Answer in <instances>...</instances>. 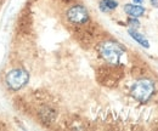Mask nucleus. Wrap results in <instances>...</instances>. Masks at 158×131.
Returning <instances> with one entry per match:
<instances>
[{
    "mask_svg": "<svg viewBox=\"0 0 158 131\" xmlns=\"http://www.w3.org/2000/svg\"><path fill=\"white\" fill-rule=\"evenodd\" d=\"M124 47L116 41H105L100 45V55L110 64H119L122 56L124 55Z\"/></svg>",
    "mask_w": 158,
    "mask_h": 131,
    "instance_id": "f257e3e1",
    "label": "nucleus"
},
{
    "mask_svg": "<svg viewBox=\"0 0 158 131\" xmlns=\"http://www.w3.org/2000/svg\"><path fill=\"white\" fill-rule=\"evenodd\" d=\"M128 33H129V35L133 38L136 43H139L141 46H143V47H146V49H148V47H150V43H148V40L143 37L142 34L138 33V32H136V29L130 28V29L128 31Z\"/></svg>",
    "mask_w": 158,
    "mask_h": 131,
    "instance_id": "423d86ee",
    "label": "nucleus"
},
{
    "mask_svg": "<svg viewBox=\"0 0 158 131\" xmlns=\"http://www.w3.org/2000/svg\"><path fill=\"white\" fill-rule=\"evenodd\" d=\"M151 1V5L153 7H158V0H150Z\"/></svg>",
    "mask_w": 158,
    "mask_h": 131,
    "instance_id": "1a4fd4ad",
    "label": "nucleus"
},
{
    "mask_svg": "<svg viewBox=\"0 0 158 131\" xmlns=\"http://www.w3.org/2000/svg\"><path fill=\"white\" fill-rule=\"evenodd\" d=\"M118 7V2L116 0H101L100 1V10L102 12H108Z\"/></svg>",
    "mask_w": 158,
    "mask_h": 131,
    "instance_id": "0eeeda50",
    "label": "nucleus"
},
{
    "mask_svg": "<svg viewBox=\"0 0 158 131\" xmlns=\"http://www.w3.org/2000/svg\"><path fill=\"white\" fill-rule=\"evenodd\" d=\"M124 11L130 17L139 18L145 14V7L140 6V5H134V4H127V5H124Z\"/></svg>",
    "mask_w": 158,
    "mask_h": 131,
    "instance_id": "39448f33",
    "label": "nucleus"
},
{
    "mask_svg": "<svg viewBox=\"0 0 158 131\" xmlns=\"http://www.w3.org/2000/svg\"><path fill=\"white\" fill-rule=\"evenodd\" d=\"M133 1H134L135 4H141V2L143 1V0H133Z\"/></svg>",
    "mask_w": 158,
    "mask_h": 131,
    "instance_id": "9d476101",
    "label": "nucleus"
},
{
    "mask_svg": "<svg viewBox=\"0 0 158 131\" xmlns=\"http://www.w3.org/2000/svg\"><path fill=\"white\" fill-rule=\"evenodd\" d=\"M28 80H29L28 72L22 68H15V69L10 71L5 78V83H6L7 88L12 91L21 90L24 85H27Z\"/></svg>",
    "mask_w": 158,
    "mask_h": 131,
    "instance_id": "7ed1b4c3",
    "label": "nucleus"
},
{
    "mask_svg": "<svg viewBox=\"0 0 158 131\" xmlns=\"http://www.w3.org/2000/svg\"><path fill=\"white\" fill-rule=\"evenodd\" d=\"M67 18L71 23L74 24H84L89 21V12L85 6L74 5L67 11Z\"/></svg>",
    "mask_w": 158,
    "mask_h": 131,
    "instance_id": "20e7f679",
    "label": "nucleus"
},
{
    "mask_svg": "<svg viewBox=\"0 0 158 131\" xmlns=\"http://www.w3.org/2000/svg\"><path fill=\"white\" fill-rule=\"evenodd\" d=\"M155 83L151 79H140L133 84L130 89L131 96L141 103L147 102L155 94Z\"/></svg>",
    "mask_w": 158,
    "mask_h": 131,
    "instance_id": "f03ea898",
    "label": "nucleus"
},
{
    "mask_svg": "<svg viewBox=\"0 0 158 131\" xmlns=\"http://www.w3.org/2000/svg\"><path fill=\"white\" fill-rule=\"evenodd\" d=\"M128 23H129V26L133 29H138L139 27H140V22H139V19L136 17H130V18L128 19Z\"/></svg>",
    "mask_w": 158,
    "mask_h": 131,
    "instance_id": "6e6552de",
    "label": "nucleus"
}]
</instances>
